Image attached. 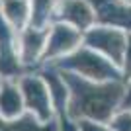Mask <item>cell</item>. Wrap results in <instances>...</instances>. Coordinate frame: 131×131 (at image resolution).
I'll return each mask as SVG.
<instances>
[{
    "label": "cell",
    "mask_w": 131,
    "mask_h": 131,
    "mask_svg": "<svg viewBox=\"0 0 131 131\" xmlns=\"http://www.w3.org/2000/svg\"><path fill=\"white\" fill-rule=\"evenodd\" d=\"M22 59L18 49V31L0 12V78H14L22 74Z\"/></svg>",
    "instance_id": "6da1fadb"
},
{
    "label": "cell",
    "mask_w": 131,
    "mask_h": 131,
    "mask_svg": "<svg viewBox=\"0 0 131 131\" xmlns=\"http://www.w3.org/2000/svg\"><path fill=\"white\" fill-rule=\"evenodd\" d=\"M24 104L39 121L47 123L51 115V90L49 84L39 77H24L20 80Z\"/></svg>",
    "instance_id": "7a4b0ae2"
},
{
    "label": "cell",
    "mask_w": 131,
    "mask_h": 131,
    "mask_svg": "<svg viewBox=\"0 0 131 131\" xmlns=\"http://www.w3.org/2000/svg\"><path fill=\"white\" fill-rule=\"evenodd\" d=\"M47 37H49V27L26 26L18 31V49L24 65H31L37 61V57L47 45Z\"/></svg>",
    "instance_id": "3957f363"
},
{
    "label": "cell",
    "mask_w": 131,
    "mask_h": 131,
    "mask_svg": "<svg viewBox=\"0 0 131 131\" xmlns=\"http://www.w3.org/2000/svg\"><path fill=\"white\" fill-rule=\"evenodd\" d=\"M24 96L20 84L12 82L10 78L2 80L0 84V117L4 119H16L24 112Z\"/></svg>",
    "instance_id": "277c9868"
},
{
    "label": "cell",
    "mask_w": 131,
    "mask_h": 131,
    "mask_svg": "<svg viewBox=\"0 0 131 131\" xmlns=\"http://www.w3.org/2000/svg\"><path fill=\"white\" fill-rule=\"evenodd\" d=\"M0 12L16 31L29 22V0H0Z\"/></svg>",
    "instance_id": "5b68a950"
},
{
    "label": "cell",
    "mask_w": 131,
    "mask_h": 131,
    "mask_svg": "<svg viewBox=\"0 0 131 131\" xmlns=\"http://www.w3.org/2000/svg\"><path fill=\"white\" fill-rule=\"evenodd\" d=\"M0 131H51L49 125L39 121L33 114H26L20 119H4L0 117Z\"/></svg>",
    "instance_id": "8992f818"
},
{
    "label": "cell",
    "mask_w": 131,
    "mask_h": 131,
    "mask_svg": "<svg viewBox=\"0 0 131 131\" xmlns=\"http://www.w3.org/2000/svg\"><path fill=\"white\" fill-rule=\"evenodd\" d=\"M112 131H131V112H121L110 121Z\"/></svg>",
    "instance_id": "52a82bcc"
},
{
    "label": "cell",
    "mask_w": 131,
    "mask_h": 131,
    "mask_svg": "<svg viewBox=\"0 0 131 131\" xmlns=\"http://www.w3.org/2000/svg\"><path fill=\"white\" fill-rule=\"evenodd\" d=\"M123 2H125V4H127V6H131V0H123Z\"/></svg>",
    "instance_id": "ba28073f"
},
{
    "label": "cell",
    "mask_w": 131,
    "mask_h": 131,
    "mask_svg": "<svg viewBox=\"0 0 131 131\" xmlns=\"http://www.w3.org/2000/svg\"><path fill=\"white\" fill-rule=\"evenodd\" d=\"M0 84H2V78H0Z\"/></svg>",
    "instance_id": "9c48e42d"
}]
</instances>
